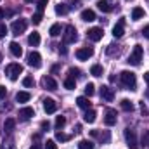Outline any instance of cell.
Here are the masks:
<instances>
[{"label": "cell", "mask_w": 149, "mask_h": 149, "mask_svg": "<svg viewBox=\"0 0 149 149\" xmlns=\"http://www.w3.org/2000/svg\"><path fill=\"white\" fill-rule=\"evenodd\" d=\"M120 81H121V85L125 87V88H128V90H135V85H137V78H135V73H132V71H121L120 73Z\"/></svg>", "instance_id": "cell-1"}, {"label": "cell", "mask_w": 149, "mask_h": 149, "mask_svg": "<svg viewBox=\"0 0 149 149\" xmlns=\"http://www.w3.org/2000/svg\"><path fill=\"white\" fill-rule=\"evenodd\" d=\"M21 73H23V66H21L19 63H10V64L5 66V74H7L9 80H12V81H16Z\"/></svg>", "instance_id": "cell-2"}, {"label": "cell", "mask_w": 149, "mask_h": 149, "mask_svg": "<svg viewBox=\"0 0 149 149\" xmlns=\"http://www.w3.org/2000/svg\"><path fill=\"white\" fill-rule=\"evenodd\" d=\"M142 56H144V49L141 47V45H135L134 47V50L130 52V56H128V64H132V66H139L141 64V61H142Z\"/></svg>", "instance_id": "cell-3"}, {"label": "cell", "mask_w": 149, "mask_h": 149, "mask_svg": "<svg viewBox=\"0 0 149 149\" xmlns=\"http://www.w3.org/2000/svg\"><path fill=\"white\" fill-rule=\"evenodd\" d=\"M76 38H78V35H76V28L71 26V24H68V26L64 28V33H63V42H64V45H66V43H74Z\"/></svg>", "instance_id": "cell-4"}, {"label": "cell", "mask_w": 149, "mask_h": 149, "mask_svg": "<svg viewBox=\"0 0 149 149\" xmlns=\"http://www.w3.org/2000/svg\"><path fill=\"white\" fill-rule=\"evenodd\" d=\"M125 141H127V146L130 149H139V141H137V135L134 130H130V128L125 130Z\"/></svg>", "instance_id": "cell-5"}, {"label": "cell", "mask_w": 149, "mask_h": 149, "mask_svg": "<svg viewBox=\"0 0 149 149\" xmlns=\"http://www.w3.org/2000/svg\"><path fill=\"white\" fill-rule=\"evenodd\" d=\"M26 26H28V23L24 19H16L10 24V31H12V35H21L26 31Z\"/></svg>", "instance_id": "cell-6"}, {"label": "cell", "mask_w": 149, "mask_h": 149, "mask_svg": "<svg viewBox=\"0 0 149 149\" xmlns=\"http://www.w3.org/2000/svg\"><path fill=\"white\" fill-rule=\"evenodd\" d=\"M26 61H28V64H30L31 68H35V70H38V68L42 66V56L38 54L37 50H31V52L28 54Z\"/></svg>", "instance_id": "cell-7"}, {"label": "cell", "mask_w": 149, "mask_h": 149, "mask_svg": "<svg viewBox=\"0 0 149 149\" xmlns=\"http://www.w3.org/2000/svg\"><path fill=\"white\" fill-rule=\"evenodd\" d=\"M92 56H94V49H92V47H81V49L76 50V57H78L80 61H87V59H90Z\"/></svg>", "instance_id": "cell-8"}, {"label": "cell", "mask_w": 149, "mask_h": 149, "mask_svg": "<svg viewBox=\"0 0 149 149\" xmlns=\"http://www.w3.org/2000/svg\"><path fill=\"white\" fill-rule=\"evenodd\" d=\"M90 135H92V137H95V139H99L102 144H108V142L111 141V134H109L108 130H104V132H99V130H92V132H90Z\"/></svg>", "instance_id": "cell-9"}, {"label": "cell", "mask_w": 149, "mask_h": 149, "mask_svg": "<svg viewBox=\"0 0 149 149\" xmlns=\"http://www.w3.org/2000/svg\"><path fill=\"white\" fill-rule=\"evenodd\" d=\"M102 35H104V31H102V28H99V26L90 28L88 33H87L88 40H92V42H99V40H102Z\"/></svg>", "instance_id": "cell-10"}, {"label": "cell", "mask_w": 149, "mask_h": 149, "mask_svg": "<svg viewBox=\"0 0 149 149\" xmlns=\"http://www.w3.org/2000/svg\"><path fill=\"white\" fill-rule=\"evenodd\" d=\"M101 99H104L106 102H111L114 99V90L111 87H108V85H102L101 87Z\"/></svg>", "instance_id": "cell-11"}, {"label": "cell", "mask_w": 149, "mask_h": 149, "mask_svg": "<svg viewBox=\"0 0 149 149\" xmlns=\"http://www.w3.org/2000/svg\"><path fill=\"white\" fill-rule=\"evenodd\" d=\"M42 87L47 88V90H56L57 88V81L52 76H43L42 78Z\"/></svg>", "instance_id": "cell-12"}, {"label": "cell", "mask_w": 149, "mask_h": 149, "mask_svg": "<svg viewBox=\"0 0 149 149\" xmlns=\"http://www.w3.org/2000/svg\"><path fill=\"white\" fill-rule=\"evenodd\" d=\"M123 33H125V21L120 19V21L114 24V28H113V37L114 38H121L123 37Z\"/></svg>", "instance_id": "cell-13"}, {"label": "cell", "mask_w": 149, "mask_h": 149, "mask_svg": "<svg viewBox=\"0 0 149 149\" xmlns=\"http://www.w3.org/2000/svg\"><path fill=\"white\" fill-rule=\"evenodd\" d=\"M43 109H45L47 114H52V113L57 111V102L54 99H45L43 101Z\"/></svg>", "instance_id": "cell-14"}, {"label": "cell", "mask_w": 149, "mask_h": 149, "mask_svg": "<svg viewBox=\"0 0 149 149\" xmlns=\"http://www.w3.org/2000/svg\"><path fill=\"white\" fill-rule=\"evenodd\" d=\"M104 123H106L108 127H113V125H116V111H114V109H106Z\"/></svg>", "instance_id": "cell-15"}, {"label": "cell", "mask_w": 149, "mask_h": 149, "mask_svg": "<svg viewBox=\"0 0 149 149\" xmlns=\"http://www.w3.org/2000/svg\"><path fill=\"white\" fill-rule=\"evenodd\" d=\"M80 17H81V21H87V23H92V21H95V12H94L92 9H85V10H81V14H80Z\"/></svg>", "instance_id": "cell-16"}, {"label": "cell", "mask_w": 149, "mask_h": 149, "mask_svg": "<svg viewBox=\"0 0 149 149\" xmlns=\"http://www.w3.org/2000/svg\"><path fill=\"white\" fill-rule=\"evenodd\" d=\"M9 50H10V54H12L14 57H21V56H23V49H21V45H19L17 42H10V43H9Z\"/></svg>", "instance_id": "cell-17"}, {"label": "cell", "mask_w": 149, "mask_h": 149, "mask_svg": "<svg viewBox=\"0 0 149 149\" xmlns=\"http://www.w3.org/2000/svg\"><path fill=\"white\" fill-rule=\"evenodd\" d=\"M14 128H16V120H14V118H7L5 123H3V130H5V134H12Z\"/></svg>", "instance_id": "cell-18"}, {"label": "cell", "mask_w": 149, "mask_h": 149, "mask_svg": "<svg viewBox=\"0 0 149 149\" xmlns=\"http://www.w3.org/2000/svg\"><path fill=\"white\" fill-rule=\"evenodd\" d=\"M19 116H21V120H30L31 116H35V111H33V108H23V109H19Z\"/></svg>", "instance_id": "cell-19"}, {"label": "cell", "mask_w": 149, "mask_h": 149, "mask_svg": "<svg viewBox=\"0 0 149 149\" xmlns=\"http://www.w3.org/2000/svg\"><path fill=\"white\" fill-rule=\"evenodd\" d=\"M95 118H97V113L94 111V109H85L83 120H85L87 123H94V121H95Z\"/></svg>", "instance_id": "cell-20"}, {"label": "cell", "mask_w": 149, "mask_h": 149, "mask_svg": "<svg viewBox=\"0 0 149 149\" xmlns=\"http://www.w3.org/2000/svg\"><path fill=\"white\" fill-rule=\"evenodd\" d=\"M144 16H146V12H144V9H142V7H135V9L132 10V19H134V21L142 19Z\"/></svg>", "instance_id": "cell-21"}, {"label": "cell", "mask_w": 149, "mask_h": 149, "mask_svg": "<svg viewBox=\"0 0 149 149\" xmlns=\"http://www.w3.org/2000/svg\"><path fill=\"white\" fill-rule=\"evenodd\" d=\"M97 7H99L102 12H111V10H113L111 3H109L108 0H99V2H97Z\"/></svg>", "instance_id": "cell-22"}, {"label": "cell", "mask_w": 149, "mask_h": 149, "mask_svg": "<svg viewBox=\"0 0 149 149\" xmlns=\"http://www.w3.org/2000/svg\"><path fill=\"white\" fill-rule=\"evenodd\" d=\"M30 99H31L30 92H17V94H16V101H17V102H28Z\"/></svg>", "instance_id": "cell-23"}, {"label": "cell", "mask_w": 149, "mask_h": 149, "mask_svg": "<svg viewBox=\"0 0 149 149\" xmlns=\"http://www.w3.org/2000/svg\"><path fill=\"white\" fill-rule=\"evenodd\" d=\"M120 106H121V109L123 111H134V102L132 101H128V99H123L121 102H120Z\"/></svg>", "instance_id": "cell-24"}, {"label": "cell", "mask_w": 149, "mask_h": 149, "mask_svg": "<svg viewBox=\"0 0 149 149\" xmlns=\"http://www.w3.org/2000/svg\"><path fill=\"white\" fill-rule=\"evenodd\" d=\"M28 43H30L31 47H37L38 43H40V35H38L37 31H33V33L28 37Z\"/></svg>", "instance_id": "cell-25"}, {"label": "cell", "mask_w": 149, "mask_h": 149, "mask_svg": "<svg viewBox=\"0 0 149 149\" xmlns=\"http://www.w3.org/2000/svg\"><path fill=\"white\" fill-rule=\"evenodd\" d=\"M61 31H63V30H61V24H59V23L52 24V26H50V30H49L50 37H59V35H61Z\"/></svg>", "instance_id": "cell-26"}, {"label": "cell", "mask_w": 149, "mask_h": 149, "mask_svg": "<svg viewBox=\"0 0 149 149\" xmlns=\"http://www.w3.org/2000/svg\"><path fill=\"white\" fill-rule=\"evenodd\" d=\"M76 104H78L81 109H90V102H88L87 97H78V99H76Z\"/></svg>", "instance_id": "cell-27"}, {"label": "cell", "mask_w": 149, "mask_h": 149, "mask_svg": "<svg viewBox=\"0 0 149 149\" xmlns=\"http://www.w3.org/2000/svg\"><path fill=\"white\" fill-rule=\"evenodd\" d=\"M68 10H70V7H68L66 3H57V5H56V12H57L59 16H64V14H68Z\"/></svg>", "instance_id": "cell-28"}, {"label": "cell", "mask_w": 149, "mask_h": 149, "mask_svg": "<svg viewBox=\"0 0 149 149\" xmlns=\"http://www.w3.org/2000/svg\"><path fill=\"white\" fill-rule=\"evenodd\" d=\"M102 73H104V70H102L101 64H94L90 68V74H94V76H102Z\"/></svg>", "instance_id": "cell-29"}, {"label": "cell", "mask_w": 149, "mask_h": 149, "mask_svg": "<svg viewBox=\"0 0 149 149\" xmlns=\"http://www.w3.org/2000/svg\"><path fill=\"white\" fill-rule=\"evenodd\" d=\"M78 149H94V142H92V141L83 139V141H80V142H78Z\"/></svg>", "instance_id": "cell-30"}, {"label": "cell", "mask_w": 149, "mask_h": 149, "mask_svg": "<svg viewBox=\"0 0 149 149\" xmlns=\"http://www.w3.org/2000/svg\"><path fill=\"white\" fill-rule=\"evenodd\" d=\"M95 94V87H94V83H87L85 85V95L87 97H92Z\"/></svg>", "instance_id": "cell-31"}, {"label": "cell", "mask_w": 149, "mask_h": 149, "mask_svg": "<svg viewBox=\"0 0 149 149\" xmlns=\"http://www.w3.org/2000/svg\"><path fill=\"white\" fill-rule=\"evenodd\" d=\"M71 139V135H68V134H63V132H56V141H61V142H66V141H70Z\"/></svg>", "instance_id": "cell-32"}, {"label": "cell", "mask_w": 149, "mask_h": 149, "mask_svg": "<svg viewBox=\"0 0 149 149\" xmlns=\"http://www.w3.org/2000/svg\"><path fill=\"white\" fill-rule=\"evenodd\" d=\"M42 19H43V12L37 10V12L33 14V17H31V23H33V24H40V23H42Z\"/></svg>", "instance_id": "cell-33"}, {"label": "cell", "mask_w": 149, "mask_h": 149, "mask_svg": "<svg viewBox=\"0 0 149 149\" xmlns=\"http://www.w3.org/2000/svg\"><path fill=\"white\" fill-rule=\"evenodd\" d=\"M106 52H108V56H120V47L118 45H109Z\"/></svg>", "instance_id": "cell-34"}, {"label": "cell", "mask_w": 149, "mask_h": 149, "mask_svg": "<svg viewBox=\"0 0 149 149\" xmlns=\"http://www.w3.org/2000/svg\"><path fill=\"white\" fill-rule=\"evenodd\" d=\"M141 144L146 146V148H149V130H144V134H142V137H141Z\"/></svg>", "instance_id": "cell-35"}, {"label": "cell", "mask_w": 149, "mask_h": 149, "mask_svg": "<svg viewBox=\"0 0 149 149\" xmlns=\"http://www.w3.org/2000/svg\"><path fill=\"white\" fill-rule=\"evenodd\" d=\"M23 85H24V87H28V88H30V87H33V85H35L33 76H24V78H23Z\"/></svg>", "instance_id": "cell-36"}, {"label": "cell", "mask_w": 149, "mask_h": 149, "mask_svg": "<svg viewBox=\"0 0 149 149\" xmlns=\"http://www.w3.org/2000/svg\"><path fill=\"white\" fill-rule=\"evenodd\" d=\"M64 125H66V118H64V116H57V118H56V128L61 130Z\"/></svg>", "instance_id": "cell-37"}, {"label": "cell", "mask_w": 149, "mask_h": 149, "mask_svg": "<svg viewBox=\"0 0 149 149\" xmlns=\"http://www.w3.org/2000/svg\"><path fill=\"white\" fill-rule=\"evenodd\" d=\"M74 85H76V81H74V78H71V76L64 80V87H66V88H70V90H73V88H74Z\"/></svg>", "instance_id": "cell-38"}, {"label": "cell", "mask_w": 149, "mask_h": 149, "mask_svg": "<svg viewBox=\"0 0 149 149\" xmlns=\"http://www.w3.org/2000/svg\"><path fill=\"white\" fill-rule=\"evenodd\" d=\"M49 3V0H37V7L40 12H43V9H45V5Z\"/></svg>", "instance_id": "cell-39"}, {"label": "cell", "mask_w": 149, "mask_h": 149, "mask_svg": "<svg viewBox=\"0 0 149 149\" xmlns=\"http://www.w3.org/2000/svg\"><path fill=\"white\" fill-rule=\"evenodd\" d=\"M45 149H57V144L54 141H47L45 142Z\"/></svg>", "instance_id": "cell-40"}, {"label": "cell", "mask_w": 149, "mask_h": 149, "mask_svg": "<svg viewBox=\"0 0 149 149\" xmlns=\"http://www.w3.org/2000/svg\"><path fill=\"white\" fill-rule=\"evenodd\" d=\"M70 76H71V78L80 76V70H78V68H71V70H70Z\"/></svg>", "instance_id": "cell-41"}, {"label": "cell", "mask_w": 149, "mask_h": 149, "mask_svg": "<svg viewBox=\"0 0 149 149\" xmlns=\"http://www.w3.org/2000/svg\"><path fill=\"white\" fill-rule=\"evenodd\" d=\"M7 35V26L3 23H0V37H5Z\"/></svg>", "instance_id": "cell-42"}, {"label": "cell", "mask_w": 149, "mask_h": 149, "mask_svg": "<svg viewBox=\"0 0 149 149\" xmlns=\"http://www.w3.org/2000/svg\"><path fill=\"white\" fill-rule=\"evenodd\" d=\"M7 95V90H5V87L3 85H0V99H3Z\"/></svg>", "instance_id": "cell-43"}, {"label": "cell", "mask_w": 149, "mask_h": 149, "mask_svg": "<svg viewBox=\"0 0 149 149\" xmlns=\"http://www.w3.org/2000/svg\"><path fill=\"white\" fill-rule=\"evenodd\" d=\"M141 111H142V114H146V116H149V109L146 108V106H144V102L141 104Z\"/></svg>", "instance_id": "cell-44"}, {"label": "cell", "mask_w": 149, "mask_h": 149, "mask_svg": "<svg viewBox=\"0 0 149 149\" xmlns=\"http://www.w3.org/2000/svg\"><path fill=\"white\" fill-rule=\"evenodd\" d=\"M70 3H71V7H80V5H81L80 0H70Z\"/></svg>", "instance_id": "cell-45"}, {"label": "cell", "mask_w": 149, "mask_h": 149, "mask_svg": "<svg viewBox=\"0 0 149 149\" xmlns=\"http://www.w3.org/2000/svg\"><path fill=\"white\" fill-rule=\"evenodd\" d=\"M142 35H144V37L149 40V24H148V26H144V30H142Z\"/></svg>", "instance_id": "cell-46"}, {"label": "cell", "mask_w": 149, "mask_h": 149, "mask_svg": "<svg viewBox=\"0 0 149 149\" xmlns=\"http://www.w3.org/2000/svg\"><path fill=\"white\" fill-rule=\"evenodd\" d=\"M40 127H42L43 130H47V128L50 127V123H49V121H42V125H40Z\"/></svg>", "instance_id": "cell-47"}, {"label": "cell", "mask_w": 149, "mask_h": 149, "mask_svg": "<svg viewBox=\"0 0 149 149\" xmlns=\"http://www.w3.org/2000/svg\"><path fill=\"white\" fill-rule=\"evenodd\" d=\"M2 149H12V142H10V141H9L7 144L3 142V148H2Z\"/></svg>", "instance_id": "cell-48"}, {"label": "cell", "mask_w": 149, "mask_h": 149, "mask_svg": "<svg viewBox=\"0 0 149 149\" xmlns=\"http://www.w3.org/2000/svg\"><path fill=\"white\" fill-rule=\"evenodd\" d=\"M59 52H61V54H66L68 50H66V47H64V45H59Z\"/></svg>", "instance_id": "cell-49"}, {"label": "cell", "mask_w": 149, "mask_h": 149, "mask_svg": "<svg viewBox=\"0 0 149 149\" xmlns=\"http://www.w3.org/2000/svg\"><path fill=\"white\" fill-rule=\"evenodd\" d=\"M30 149H42V144H38V142H35V144H33V146H31Z\"/></svg>", "instance_id": "cell-50"}, {"label": "cell", "mask_w": 149, "mask_h": 149, "mask_svg": "<svg viewBox=\"0 0 149 149\" xmlns=\"http://www.w3.org/2000/svg\"><path fill=\"white\" fill-rule=\"evenodd\" d=\"M5 17V10L3 9H0V19H3Z\"/></svg>", "instance_id": "cell-51"}, {"label": "cell", "mask_w": 149, "mask_h": 149, "mask_svg": "<svg viewBox=\"0 0 149 149\" xmlns=\"http://www.w3.org/2000/svg\"><path fill=\"white\" fill-rule=\"evenodd\" d=\"M144 80H146V81H148V83H149V71H148V73H146V74H144Z\"/></svg>", "instance_id": "cell-52"}, {"label": "cell", "mask_w": 149, "mask_h": 149, "mask_svg": "<svg viewBox=\"0 0 149 149\" xmlns=\"http://www.w3.org/2000/svg\"><path fill=\"white\" fill-rule=\"evenodd\" d=\"M24 2H28V3H30V2H35V0H24Z\"/></svg>", "instance_id": "cell-53"}, {"label": "cell", "mask_w": 149, "mask_h": 149, "mask_svg": "<svg viewBox=\"0 0 149 149\" xmlns=\"http://www.w3.org/2000/svg\"><path fill=\"white\" fill-rule=\"evenodd\" d=\"M146 95H148V99H149V88H148V92H146Z\"/></svg>", "instance_id": "cell-54"}, {"label": "cell", "mask_w": 149, "mask_h": 149, "mask_svg": "<svg viewBox=\"0 0 149 149\" xmlns=\"http://www.w3.org/2000/svg\"><path fill=\"white\" fill-rule=\"evenodd\" d=\"M0 63H2V54H0Z\"/></svg>", "instance_id": "cell-55"}, {"label": "cell", "mask_w": 149, "mask_h": 149, "mask_svg": "<svg viewBox=\"0 0 149 149\" xmlns=\"http://www.w3.org/2000/svg\"><path fill=\"white\" fill-rule=\"evenodd\" d=\"M128 2H130V0H128Z\"/></svg>", "instance_id": "cell-56"}]
</instances>
